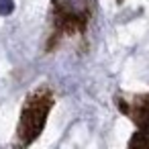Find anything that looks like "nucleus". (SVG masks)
Returning <instances> with one entry per match:
<instances>
[{
    "label": "nucleus",
    "mask_w": 149,
    "mask_h": 149,
    "mask_svg": "<svg viewBox=\"0 0 149 149\" xmlns=\"http://www.w3.org/2000/svg\"><path fill=\"white\" fill-rule=\"evenodd\" d=\"M13 13V2L10 0H0V15H10Z\"/></svg>",
    "instance_id": "20e7f679"
},
{
    "label": "nucleus",
    "mask_w": 149,
    "mask_h": 149,
    "mask_svg": "<svg viewBox=\"0 0 149 149\" xmlns=\"http://www.w3.org/2000/svg\"><path fill=\"white\" fill-rule=\"evenodd\" d=\"M118 2H123V0H118Z\"/></svg>",
    "instance_id": "39448f33"
},
{
    "label": "nucleus",
    "mask_w": 149,
    "mask_h": 149,
    "mask_svg": "<svg viewBox=\"0 0 149 149\" xmlns=\"http://www.w3.org/2000/svg\"><path fill=\"white\" fill-rule=\"evenodd\" d=\"M51 106H53V92L45 86L27 96V102L23 106V112H21V123L17 129L19 145L27 147L39 137V133L45 127V120H47Z\"/></svg>",
    "instance_id": "f257e3e1"
},
{
    "label": "nucleus",
    "mask_w": 149,
    "mask_h": 149,
    "mask_svg": "<svg viewBox=\"0 0 149 149\" xmlns=\"http://www.w3.org/2000/svg\"><path fill=\"white\" fill-rule=\"evenodd\" d=\"M116 106L123 114H127L135 125L137 133L129 141L131 149H147L149 147V92L137 96H118Z\"/></svg>",
    "instance_id": "7ed1b4c3"
},
{
    "label": "nucleus",
    "mask_w": 149,
    "mask_h": 149,
    "mask_svg": "<svg viewBox=\"0 0 149 149\" xmlns=\"http://www.w3.org/2000/svg\"><path fill=\"white\" fill-rule=\"evenodd\" d=\"M92 10L94 0H53V41L49 47H53L63 35L82 33L92 17Z\"/></svg>",
    "instance_id": "f03ea898"
}]
</instances>
